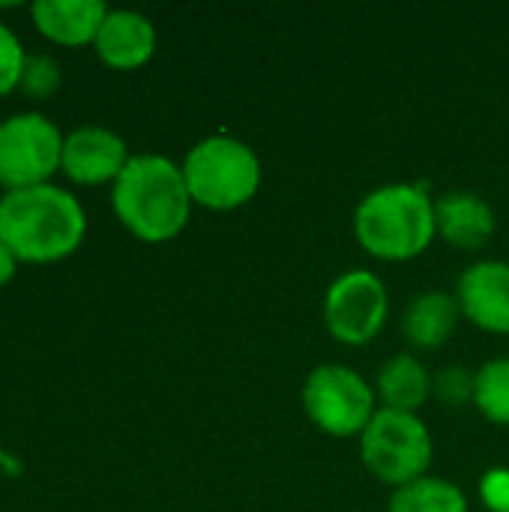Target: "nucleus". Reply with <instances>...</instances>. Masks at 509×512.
<instances>
[{"label": "nucleus", "instance_id": "obj_1", "mask_svg": "<svg viewBox=\"0 0 509 512\" xmlns=\"http://www.w3.org/2000/svg\"><path fill=\"white\" fill-rule=\"evenodd\" d=\"M87 231L78 198L42 183L0 198V243L24 264H51L72 255Z\"/></svg>", "mask_w": 509, "mask_h": 512}, {"label": "nucleus", "instance_id": "obj_2", "mask_svg": "<svg viewBox=\"0 0 509 512\" xmlns=\"http://www.w3.org/2000/svg\"><path fill=\"white\" fill-rule=\"evenodd\" d=\"M111 207L123 228L144 243L174 240L192 213L183 168L165 156L141 153L126 162L111 189Z\"/></svg>", "mask_w": 509, "mask_h": 512}, {"label": "nucleus", "instance_id": "obj_3", "mask_svg": "<svg viewBox=\"0 0 509 512\" xmlns=\"http://www.w3.org/2000/svg\"><path fill=\"white\" fill-rule=\"evenodd\" d=\"M435 198L414 183L372 189L354 210L357 243L381 261H411L435 240Z\"/></svg>", "mask_w": 509, "mask_h": 512}, {"label": "nucleus", "instance_id": "obj_4", "mask_svg": "<svg viewBox=\"0 0 509 512\" xmlns=\"http://www.w3.org/2000/svg\"><path fill=\"white\" fill-rule=\"evenodd\" d=\"M186 189L192 204L207 210H237L255 198L261 189V159L258 153L231 135H210L198 141L183 159Z\"/></svg>", "mask_w": 509, "mask_h": 512}, {"label": "nucleus", "instance_id": "obj_5", "mask_svg": "<svg viewBox=\"0 0 509 512\" xmlns=\"http://www.w3.org/2000/svg\"><path fill=\"white\" fill-rule=\"evenodd\" d=\"M432 435L417 414L378 408L366 432L360 435L363 465L384 486L402 489L429 474L432 465Z\"/></svg>", "mask_w": 509, "mask_h": 512}, {"label": "nucleus", "instance_id": "obj_6", "mask_svg": "<svg viewBox=\"0 0 509 512\" xmlns=\"http://www.w3.org/2000/svg\"><path fill=\"white\" fill-rule=\"evenodd\" d=\"M375 402L369 381L348 366H315L303 384V411L330 438H360L378 414Z\"/></svg>", "mask_w": 509, "mask_h": 512}, {"label": "nucleus", "instance_id": "obj_7", "mask_svg": "<svg viewBox=\"0 0 509 512\" xmlns=\"http://www.w3.org/2000/svg\"><path fill=\"white\" fill-rule=\"evenodd\" d=\"M60 129L36 114H12L0 123V186L6 192L42 186L63 162Z\"/></svg>", "mask_w": 509, "mask_h": 512}, {"label": "nucleus", "instance_id": "obj_8", "mask_svg": "<svg viewBox=\"0 0 509 512\" xmlns=\"http://www.w3.org/2000/svg\"><path fill=\"white\" fill-rule=\"evenodd\" d=\"M390 297L372 270L342 273L324 294V324L342 345H369L387 324Z\"/></svg>", "mask_w": 509, "mask_h": 512}, {"label": "nucleus", "instance_id": "obj_9", "mask_svg": "<svg viewBox=\"0 0 509 512\" xmlns=\"http://www.w3.org/2000/svg\"><path fill=\"white\" fill-rule=\"evenodd\" d=\"M462 315L486 330L509 336V261H477L456 282Z\"/></svg>", "mask_w": 509, "mask_h": 512}, {"label": "nucleus", "instance_id": "obj_10", "mask_svg": "<svg viewBox=\"0 0 509 512\" xmlns=\"http://www.w3.org/2000/svg\"><path fill=\"white\" fill-rule=\"evenodd\" d=\"M132 156L126 153V141L102 126H84L66 135L63 141V174L81 186H99L117 180Z\"/></svg>", "mask_w": 509, "mask_h": 512}, {"label": "nucleus", "instance_id": "obj_11", "mask_svg": "<svg viewBox=\"0 0 509 512\" xmlns=\"http://www.w3.org/2000/svg\"><path fill=\"white\" fill-rule=\"evenodd\" d=\"M93 48L111 69H138L156 51V27L135 9H111L96 33Z\"/></svg>", "mask_w": 509, "mask_h": 512}, {"label": "nucleus", "instance_id": "obj_12", "mask_svg": "<svg viewBox=\"0 0 509 512\" xmlns=\"http://www.w3.org/2000/svg\"><path fill=\"white\" fill-rule=\"evenodd\" d=\"M435 228L438 237L456 249H483L495 234V210L477 195L465 189L444 192L435 201Z\"/></svg>", "mask_w": 509, "mask_h": 512}, {"label": "nucleus", "instance_id": "obj_13", "mask_svg": "<svg viewBox=\"0 0 509 512\" xmlns=\"http://www.w3.org/2000/svg\"><path fill=\"white\" fill-rule=\"evenodd\" d=\"M111 9L102 0H36L30 3V18L36 30L57 45H87L96 42V33Z\"/></svg>", "mask_w": 509, "mask_h": 512}, {"label": "nucleus", "instance_id": "obj_14", "mask_svg": "<svg viewBox=\"0 0 509 512\" xmlns=\"http://www.w3.org/2000/svg\"><path fill=\"white\" fill-rule=\"evenodd\" d=\"M459 318H462V309H459L456 294L426 291L405 309L402 333L414 348L432 351L450 342V336L459 327Z\"/></svg>", "mask_w": 509, "mask_h": 512}, {"label": "nucleus", "instance_id": "obj_15", "mask_svg": "<svg viewBox=\"0 0 509 512\" xmlns=\"http://www.w3.org/2000/svg\"><path fill=\"white\" fill-rule=\"evenodd\" d=\"M375 396L390 411L417 414L432 396V375L417 357L396 354L393 360L381 366L378 381H375Z\"/></svg>", "mask_w": 509, "mask_h": 512}, {"label": "nucleus", "instance_id": "obj_16", "mask_svg": "<svg viewBox=\"0 0 509 512\" xmlns=\"http://www.w3.org/2000/svg\"><path fill=\"white\" fill-rule=\"evenodd\" d=\"M387 512H468V498L456 483L426 474L402 489H393Z\"/></svg>", "mask_w": 509, "mask_h": 512}, {"label": "nucleus", "instance_id": "obj_17", "mask_svg": "<svg viewBox=\"0 0 509 512\" xmlns=\"http://www.w3.org/2000/svg\"><path fill=\"white\" fill-rule=\"evenodd\" d=\"M474 405L489 423L509 426V357H495L477 372Z\"/></svg>", "mask_w": 509, "mask_h": 512}, {"label": "nucleus", "instance_id": "obj_18", "mask_svg": "<svg viewBox=\"0 0 509 512\" xmlns=\"http://www.w3.org/2000/svg\"><path fill=\"white\" fill-rule=\"evenodd\" d=\"M60 81H63V75H60V66H57L54 57H48V54H27L24 57V69H21L18 87H21V93L27 99H48V96H54Z\"/></svg>", "mask_w": 509, "mask_h": 512}, {"label": "nucleus", "instance_id": "obj_19", "mask_svg": "<svg viewBox=\"0 0 509 512\" xmlns=\"http://www.w3.org/2000/svg\"><path fill=\"white\" fill-rule=\"evenodd\" d=\"M24 48L18 42V36L0 21V96L12 93L21 81V69H24Z\"/></svg>", "mask_w": 509, "mask_h": 512}, {"label": "nucleus", "instance_id": "obj_20", "mask_svg": "<svg viewBox=\"0 0 509 512\" xmlns=\"http://www.w3.org/2000/svg\"><path fill=\"white\" fill-rule=\"evenodd\" d=\"M474 384H477V375H471L468 369L450 366L435 375L432 393L447 405H462V402H474Z\"/></svg>", "mask_w": 509, "mask_h": 512}, {"label": "nucleus", "instance_id": "obj_21", "mask_svg": "<svg viewBox=\"0 0 509 512\" xmlns=\"http://www.w3.org/2000/svg\"><path fill=\"white\" fill-rule=\"evenodd\" d=\"M480 495L483 504L492 512H509V471L507 468H495L483 477L480 483Z\"/></svg>", "mask_w": 509, "mask_h": 512}, {"label": "nucleus", "instance_id": "obj_22", "mask_svg": "<svg viewBox=\"0 0 509 512\" xmlns=\"http://www.w3.org/2000/svg\"><path fill=\"white\" fill-rule=\"evenodd\" d=\"M15 267H18V258L6 249V243H0V288L15 276Z\"/></svg>", "mask_w": 509, "mask_h": 512}]
</instances>
